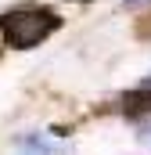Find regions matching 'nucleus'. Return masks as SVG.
Masks as SVG:
<instances>
[{"label": "nucleus", "mask_w": 151, "mask_h": 155, "mask_svg": "<svg viewBox=\"0 0 151 155\" xmlns=\"http://www.w3.org/2000/svg\"><path fill=\"white\" fill-rule=\"evenodd\" d=\"M58 25H61V18L50 7H14V11L0 15V36L14 51L40 47L47 36L58 33Z\"/></svg>", "instance_id": "f257e3e1"}, {"label": "nucleus", "mask_w": 151, "mask_h": 155, "mask_svg": "<svg viewBox=\"0 0 151 155\" xmlns=\"http://www.w3.org/2000/svg\"><path fill=\"white\" fill-rule=\"evenodd\" d=\"M144 4H151V0H126V7H144Z\"/></svg>", "instance_id": "f03ea898"}, {"label": "nucleus", "mask_w": 151, "mask_h": 155, "mask_svg": "<svg viewBox=\"0 0 151 155\" xmlns=\"http://www.w3.org/2000/svg\"><path fill=\"white\" fill-rule=\"evenodd\" d=\"M140 90H144V94H151V76L144 79V83H140Z\"/></svg>", "instance_id": "7ed1b4c3"}]
</instances>
